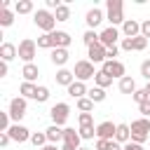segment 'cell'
Returning a JSON list of instances; mask_svg holds the SVG:
<instances>
[{
    "instance_id": "1",
    "label": "cell",
    "mask_w": 150,
    "mask_h": 150,
    "mask_svg": "<svg viewBox=\"0 0 150 150\" xmlns=\"http://www.w3.org/2000/svg\"><path fill=\"white\" fill-rule=\"evenodd\" d=\"M105 19L110 21L112 28L122 26L127 19H124V2L122 0H108L105 2Z\"/></svg>"
},
{
    "instance_id": "2",
    "label": "cell",
    "mask_w": 150,
    "mask_h": 150,
    "mask_svg": "<svg viewBox=\"0 0 150 150\" xmlns=\"http://www.w3.org/2000/svg\"><path fill=\"white\" fill-rule=\"evenodd\" d=\"M129 127H131V141H134V143L143 145V143L150 138V120H148V117H138V120H134Z\"/></svg>"
},
{
    "instance_id": "3",
    "label": "cell",
    "mask_w": 150,
    "mask_h": 150,
    "mask_svg": "<svg viewBox=\"0 0 150 150\" xmlns=\"http://www.w3.org/2000/svg\"><path fill=\"white\" fill-rule=\"evenodd\" d=\"M33 23H35L42 33H54L56 16H54V12H49V9L45 7V9H38V12L33 14Z\"/></svg>"
},
{
    "instance_id": "4",
    "label": "cell",
    "mask_w": 150,
    "mask_h": 150,
    "mask_svg": "<svg viewBox=\"0 0 150 150\" xmlns=\"http://www.w3.org/2000/svg\"><path fill=\"white\" fill-rule=\"evenodd\" d=\"M26 108H28V101H26L23 96H16V98H12V101H9L7 112H9V117H12V122H14V124H19V122L23 120Z\"/></svg>"
},
{
    "instance_id": "5",
    "label": "cell",
    "mask_w": 150,
    "mask_h": 150,
    "mask_svg": "<svg viewBox=\"0 0 150 150\" xmlns=\"http://www.w3.org/2000/svg\"><path fill=\"white\" fill-rule=\"evenodd\" d=\"M49 117H52V124H56V127H63L66 122H68V117H70V105L68 103H54L52 105V110H49Z\"/></svg>"
},
{
    "instance_id": "6",
    "label": "cell",
    "mask_w": 150,
    "mask_h": 150,
    "mask_svg": "<svg viewBox=\"0 0 150 150\" xmlns=\"http://www.w3.org/2000/svg\"><path fill=\"white\" fill-rule=\"evenodd\" d=\"M75 80H80V82H87V80H91V77H96V73L98 70H94V63L89 61V59H82V61H77L75 63Z\"/></svg>"
},
{
    "instance_id": "7",
    "label": "cell",
    "mask_w": 150,
    "mask_h": 150,
    "mask_svg": "<svg viewBox=\"0 0 150 150\" xmlns=\"http://www.w3.org/2000/svg\"><path fill=\"white\" fill-rule=\"evenodd\" d=\"M35 52H38V42H35V40H30V38H23V40L19 42V59H21L23 63H33V59H35Z\"/></svg>"
},
{
    "instance_id": "8",
    "label": "cell",
    "mask_w": 150,
    "mask_h": 150,
    "mask_svg": "<svg viewBox=\"0 0 150 150\" xmlns=\"http://www.w3.org/2000/svg\"><path fill=\"white\" fill-rule=\"evenodd\" d=\"M148 45H150V40H145L143 35H138V38H122L120 49L122 52H143Z\"/></svg>"
},
{
    "instance_id": "9",
    "label": "cell",
    "mask_w": 150,
    "mask_h": 150,
    "mask_svg": "<svg viewBox=\"0 0 150 150\" xmlns=\"http://www.w3.org/2000/svg\"><path fill=\"white\" fill-rule=\"evenodd\" d=\"M101 70L103 73H108L112 80H122V77H127V68H124V63L122 61H105L103 66H101Z\"/></svg>"
},
{
    "instance_id": "10",
    "label": "cell",
    "mask_w": 150,
    "mask_h": 150,
    "mask_svg": "<svg viewBox=\"0 0 150 150\" xmlns=\"http://www.w3.org/2000/svg\"><path fill=\"white\" fill-rule=\"evenodd\" d=\"M80 134L73 127H63V145L61 150H80Z\"/></svg>"
},
{
    "instance_id": "11",
    "label": "cell",
    "mask_w": 150,
    "mask_h": 150,
    "mask_svg": "<svg viewBox=\"0 0 150 150\" xmlns=\"http://www.w3.org/2000/svg\"><path fill=\"white\" fill-rule=\"evenodd\" d=\"M115 131H117V124H112L110 120L96 124V138H103V141H115Z\"/></svg>"
},
{
    "instance_id": "12",
    "label": "cell",
    "mask_w": 150,
    "mask_h": 150,
    "mask_svg": "<svg viewBox=\"0 0 150 150\" xmlns=\"http://www.w3.org/2000/svg\"><path fill=\"white\" fill-rule=\"evenodd\" d=\"M7 134H9V138H12L14 143H26V141H30V136H33L30 129H26L23 124H12Z\"/></svg>"
},
{
    "instance_id": "13",
    "label": "cell",
    "mask_w": 150,
    "mask_h": 150,
    "mask_svg": "<svg viewBox=\"0 0 150 150\" xmlns=\"http://www.w3.org/2000/svg\"><path fill=\"white\" fill-rule=\"evenodd\" d=\"M87 56H89L91 63H101V66H103V63L108 61V47H103V45L98 42V45L89 47V54H87Z\"/></svg>"
},
{
    "instance_id": "14",
    "label": "cell",
    "mask_w": 150,
    "mask_h": 150,
    "mask_svg": "<svg viewBox=\"0 0 150 150\" xmlns=\"http://www.w3.org/2000/svg\"><path fill=\"white\" fill-rule=\"evenodd\" d=\"M103 19H105V14H103L98 7H91V9L84 14V21H87V28H89V30H96V26H101Z\"/></svg>"
},
{
    "instance_id": "15",
    "label": "cell",
    "mask_w": 150,
    "mask_h": 150,
    "mask_svg": "<svg viewBox=\"0 0 150 150\" xmlns=\"http://www.w3.org/2000/svg\"><path fill=\"white\" fill-rule=\"evenodd\" d=\"M117 40H120V30H117V28L108 26L105 30H101V45H103V47H115Z\"/></svg>"
},
{
    "instance_id": "16",
    "label": "cell",
    "mask_w": 150,
    "mask_h": 150,
    "mask_svg": "<svg viewBox=\"0 0 150 150\" xmlns=\"http://www.w3.org/2000/svg\"><path fill=\"white\" fill-rule=\"evenodd\" d=\"M122 35H124V38H138V35H141V23H138L136 19H127V21L122 23Z\"/></svg>"
},
{
    "instance_id": "17",
    "label": "cell",
    "mask_w": 150,
    "mask_h": 150,
    "mask_svg": "<svg viewBox=\"0 0 150 150\" xmlns=\"http://www.w3.org/2000/svg\"><path fill=\"white\" fill-rule=\"evenodd\" d=\"M52 35H54V49H68L73 42L70 33H66V30H54Z\"/></svg>"
},
{
    "instance_id": "18",
    "label": "cell",
    "mask_w": 150,
    "mask_h": 150,
    "mask_svg": "<svg viewBox=\"0 0 150 150\" xmlns=\"http://www.w3.org/2000/svg\"><path fill=\"white\" fill-rule=\"evenodd\" d=\"M19 56V47L16 45H12V42H2L0 45V59L5 61V63H9L12 59H16Z\"/></svg>"
},
{
    "instance_id": "19",
    "label": "cell",
    "mask_w": 150,
    "mask_h": 150,
    "mask_svg": "<svg viewBox=\"0 0 150 150\" xmlns=\"http://www.w3.org/2000/svg\"><path fill=\"white\" fill-rule=\"evenodd\" d=\"M73 82H75V73L73 70H68V68H59L56 70V84H61V87L68 89Z\"/></svg>"
},
{
    "instance_id": "20",
    "label": "cell",
    "mask_w": 150,
    "mask_h": 150,
    "mask_svg": "<svg viewBox=\"0 0 150 150\" xmlns=\"http://www.w3.org/2000/svg\"><path fill=\"white\" fill-rule=\"evenodd\" d=\"M87 94H89V89H87V84H84V82H80V80H75V82L68 87V96H73L75 101L84 98Z\"/></svg>"
},
{
    "instance_id": "21",
    "label": "cell",
    "mask_w": 150,
    "mask_h": 150,
    "mask_svg": "<svg viewBox=\"0 0 150 150\" xmlns=\"http://www.w3.org/2000/svg\"><path fill=\"white\" fill-rule=\"evenodd\" d=\"M115 141H117L120 145H127V143L131 141V127L124 124V122H120V124H117V131H115Z\"/></svg>"
},
{
    "instance_id": "22",
    "label": "cell",
    "mask_w": 150,
    "mask_h": 150,
    "mask_svg": "<svg viewBox=\"0 0 150 150\" xmlns=\"http://www.w3.org/2000/svg\"><path fill=\"white\" fill-rule=\"evenodd\" d=\"M68 59H70L68 49H52V54H49V61H52L54 66H59V68H63V66L68 63Z\"/></svg>"
},
{
    "instance_id": "23",
    "label": "cell",
    "mask_w": 150,
    "mask_h": 150,
    "mask_svg": "<svg viewBox=\"0 0 150 150\" xmlns=\"http://www.w3.org/2000/svg\"><path fill=\"white\" fill-rule=\"evenodd\" d=\"M38 75H40V68H38L35 63H23V68H21V77H23V82H33V84H35Z\"/></svg>"
},
{
    "instance_id": "24",
    "label": "cell",
    "mask_w": 150,
    "mask_h": 150,
    "mask_svg": "<svg viewBox=\"0 0 150 150\" xmlns=\"http://www.w3.org/2000/svg\"><path fill=\"white\" fill-rule=\"evenodd\" d=\"M45 134H47V141H49V143H54V145H56L59 141L63 143V127L52 124V127H47V129H45Z\"/></svg>"
},
{
    "instance_id": "25",
    "label": "cell",
    "mask_w": 150,
    "mask_h": 150,
    "mask_svg": "<svg viewBox=\"0 0 150 150\" xmlns=\"http://www.w3.org/2000/svg\"><path fill=\"white\" fill-rule=\"evenodd\" d=\"M117 89H120L122 94H134V91H136V80H134L131 75H127V77H122V80L117 82Z\"/></svg>"
},
{
    "instance_id": "26",
    "label": "cell",
    "mask_w": 150,
    "mask_h": 150,
    "mask_svg": "<svg viewBox=\"0 0 150 150\" xmlns=\"http://www.w3.org/2000/svg\"><path fill=\"white\" fill-rule=\"evenodd\" d=\"M35 94H38V84H33V82H21L19 96H23V98L28 101V98H35Z\"/></svg>"
},
{
    "instance_id": "27",
    "label": "cell",
    "mask_w": 150,
    "mask_h": 150,
    "mask_svg": "<svg viewBox=\"0 0 150 150\" xmlns=\"http://www.w3.org/2000/svg\"><path fill=\"white\" fill-rule=\"evenodd\" d=\"M82 42H84V45H87V49H89V47H94V45H98V42H101V33H96V30H89V28H87V30H84V35H82Z\"/></svg>"
},
{
    "instance_id": "28",
    "label": "cell",
    "mask_w": 150,
    "mask_h": 150,
    "mask_svg": "<svg viewBox=\"0 0 150 150\" xmlns=\"http://www.w3.org/2000/svg\"><path fill=\"white\" fill-rule=\"evenodd\" d=\"M33 12V0H16L14 2V14H30Z\"/></svg>"
},
{
    "instance_id": "29",
    "label": "cell",
    "mask_w": 150,
    "mask_h": 150,
    "mask_svg": "<svg viewBox=\"0 0 150 150\" xmlns=\"http://www.w3.org/2000/svg\"><path fill=\"white\" fill-rule=\"evenodd\" d=\"M94 84H96V87H101V89H108V87L112 84V77H110L108 73L98 70V73H96V77H94Z\"/></svg>"
},
{
    "instance_id": "30",
    "label": "cell",
    "mask_w": 150,
    "mask_h": 150,
    "mask_svg": "<svg viewBox=\"0 0 150 150\" xmlns=\"http://www.w3.org/2000/svg\"><path fill=\"white\" fill-rule=\"evenodd\" d=\"M38 49H54V35L52 33H42L38 38Z\"/></svg>"
},
{
    "instance_id": "31",
    "label": "cell",
    "mask_w": 150,
    "mask_h": 150,
    "mask_svg": "<svg viewBox=\"0 0 150 150\" xmlns=\"http://www.w3.org/2000/svg\"><path fill=\"white\" fill-rule=\"evenodd\" d=\"M77 134H80L82 141H91V138L96 136V127H94V124H82V127L77 129Z\"/></svg>"
},
{
    "instance_id": "32",
    "label": "cell",
    "mask_w": 150,
    "mask_h": 150,
    "mask_svg": "<svg viewBox=\"0 0 150 150\" xmlns=\"http://www.w3.org/2000/svg\"><path fill=\"white\" fill-rule=\"evenodd\" d=\"M30 143H33V145L40 150V148H45L49 141H47V134H45V131H33V136H30Z\"/></svg>"
},
{
    "instance_id": "33",
    "label": "cell",
    "mask_w": 150,
    "mask_h": 150,
    "mask_svg": "<svg viewBox=\"0 0 150 150\" xmlns=\"http://www.w3.org/2000/svg\"><path fill=\"white\" fill-rule=\"evenodd\" d=\"M14 23V12L12 9H0V28H7Z\"/></svg>"
},
{
    "instance_id": "34",
    "label": "cell",
    "mask_w": 150,
    "mask_h": 150,
    "mask_svg": "<svg viewBox=\"0 0 150 150\" xmlns=\"http://www.w3.org/2000/svg\"><path fill=\"white\" fill-rule=\"evenodd\" d=\"M87 96H89L94 103H103L108 94H105V89H101V87H94V89H89V94H87Z\"/></svg>"
},
{
    "instance_id": "35",
    "label": "cell",
    "mask_w": 150,
    "mask_h": 150,
    "mask_svg": "<svg viewBox=\"0 0 150 150\" xmlns=\"http://www.w3.org/2000/svg\"><path fill=\"white\" fill-rule=\"evenodd\" d=\"M75 105H77V110H80V112H91V110H94V101H91L89 96L80 98V101H77Z\"/></svg>"
},
{
    "instance_id": "36",
    "label": "cell",
    "mask_w": 150,
    "mask_h": 150,
    "mask_svg": "<svg viewBox=\"0 0 150 150\" xmlns=\"http://www.w3.org/2000/svg\"><path fill=\"white\" fill-rule=\"evenodd\" d=\"M54 16H56V21H68V19H70V7H68V5H61V7L54 12Z\"/></svg>"
},
{
    "instance_id": "37",
    "label": "cell",
    "mask_w": 150,
    "mask_h": 150,
    "mask_svg": "<svg viewBox=\"0 0 150 150\" xmlns=\"http://www.w3.org/2000/svg\"><path fill=\"white\" fill-rule=\"evenodd\" d=\"M35 101H38V103H45V101H49V89H47L45 84H38V94H35Z\"/></svg>"
},
{
    "instance_id": "38",
    "label": "cell",
    "mask_w": 150,
    "mask_h": 150,
    "mask_svg": "<svg viewBox=\"0 0 150 150\" xmlns=\"http://www.w3.org/2000/svg\"><path fill=\"white\" fill-rule=\"evenodd\" d=\"M131 98H134V101H136V103H138V105H141V103H143V101H148V98H150V96H148V94H145V89H136V91H134V94H131Z\"/></svg>"
},
{
    "instance_id": "39",
    "label": "cell",
    "mask_w": 150,
    "mask_h": 150,
    "mask_svg": "<svg viewBox=\"0 0 150 150\" xmlns=\"http://www.w3.org/2000/svg\"><path fill=\"white\" fill-rule=\"evenodd\" d=\"M141 75H143V77L150 82V59H145V61L141 63Z\"/></svg>"
},
{
    "instance_id": "40",
    "label": "cell",
    "mask_w": 150,
    "mask_h": 150,
    "mask_svg": "<svg viewBox=\"0 0 150 150\" xmlns=\"http://www.w3.org/2000/svg\"><path fill=\"white\" fill-rule=\"evenodd\" d=\"M82 124H94V115L91 112H80V127Z\"/></svg>"
},
{
    "instance_id": "41",
    "label": "cell",
    "mask_w": 150,
    "mask_h": 150,
    "mask_svg": "<svg viewBox=\"0 0 150 150\" xmlns=\"http://www.w3.org/2000/svg\"><path fill=\"white\" fill-rule=\"evenodd\" d=\"M141 35H143L145 40H150V19H145V21L141 23Z\"/></svg>"
},
{
    "instance_id": "42",
    "label": "cell",
    "mask_w": 150,
    "mask_h": 150,
    "mask_svg": "<svg viewBox=\"0 0 150 150\" xmlns=\"http://www.w3.org/2000/svg\"><path fill=\"white\" fill-rule=\"evenodd\" d=\"M138 110H141V115H143V117H150V98H148V101H143V103L138 105Z\"/></svg>"
},
{
    "instance_id": "43",
    "label": "cell",
    "mask_w": 150,
    "mask_h": 150,
    "mask_svg": "<svg viewBox=\"0 0 150 150\" xmlns=\"http://www.w3.org/2000/svg\"><path fill=\"white\" fill-rule=\"evenodd\" d=\"M12 143V138H9V134L7 131H0V148H7Z\"/></svg>"
},
{
    "instance_id": "44",
    "label": "cell",
    "mask_w": 150,
    "mask_h": 150,
    "mask_svg": "<svg viewBox=\"0 0 150 150\" xmlns=\"http://www.w3.org/2000/svg\"><path fill=\"white\" fill-rule=\"evenodd\" d=\"M120 54V45H115V47H108V61H115V56Z\"/></svg>"
},
{
    "instance_id": "45",
    "label": "cell",
    "mask_w": 150,
    "mask_h": 150,
    "mask_svg": "<svg viewBox=\"0 0 150 150\" xmlns=\"http://www.w3.org/2000/svg\"><path fill=\"white\" fill-rule=\"evenodd\" d=\"M122 150H145L143 145H138V143H134V141H129L127 145H122Z\"/></svg>"
},
{
    "instance_id": "46",
    "label": "cell",
    "mask_w": 150,
    "mask_h": 150,
    "mask_svg": "<svg viewBox=\"0 0 150 150\" xmlns=\"http://www.w3.org/2000/svg\"><path fill=\"white\" fill-rule=\"evenodd\" d=\"M110 141H103V138H96V150H108Z\"/></svg>"
},
{
    "instance_id": "47",
    "label": "cell",
    "mask_w": 150,
    "mask_h": 150,
    "mask_svg": "<svg viewBox=\"0 0 150 150\" xmlns=\"http://www.w3.org/2000/svg\"><path fill=\"white\" fill-rule=\"evenodd\" d=\"M7 70H9V66H7L5 61H0V77H5V75H7Z\"/></svg>"
},
{
    "instance_id": "48",
    "label": "cell",
    "mask_w": 150,
    "mask_h": 150,
    "mask_svg": "<svg viewBox=\"0 0 150 150\" xmlns=\"http://www.w3.org/2000/svg\"><path fill=\"white\" fill-rule=\"evenodd\" d=\"M108 150H122V145H120L117 141H110V145H108Z\"/></svg>"
},
{
    "instance_id": "49",
    "label": "cell",
    "mask_w": 150,
    "mask_h": 150,
    "mask_svg": "<svg viewBox=\"0 0 150 150\" xmlns=\"http://www.w3.org/2000/svg\"><path fill=\"white\" fill-rule=\"evenodd\" d=\"M40 150H61V148H59V145H54V143H47V145H45V148H40Z\"/></svg>"
},
{
    "instance_id": "50",
    "label": "cell",
    "mask_w": 150,
    "mask_h": 150,
    "mask_svg": "<svg viewBox=\"0 0 150 150\" xmlns=\"http://www.w3.org/2000/svg\"><path fill=\"white\" fill-rule=\"evenodd\" d=\"M143 89H145V94H148V96H150V82H148V84H145V87H143Z\"/></svg>"
},
{
    "instance_id": "51",
    "label": "cell",
    "mask_w": 150,
    "mask_h": 150,
    "mask_svg": "<svg viewBox=\"0 0 150 150\" xmlns=\"http://www.w3.org/2000/svg\"><path fill=\"white\" fill-rule=\"evenodd\" d=\"M80 150H89V148H80Z\"/></svg>"
}]
</instances>
